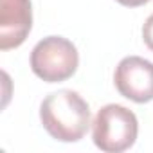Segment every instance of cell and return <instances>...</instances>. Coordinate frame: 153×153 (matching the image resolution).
<instances>
[{
	"label": "cell",
	"mask_w": 153,
	"mask_h": 153,
	"mask_svg": "<svg viewBox=\"0 0 153 153\" xmlns=\"http://www.w3.org/2000/svg\"><path fill=\"white\" fill-rule=\"evenodd\" d=\"M78 65V49L63 36H47L40 40L31 52L33 72L47 83H59L72 78Z\"/></svg>",
	"instance_id": "obj_3"
},
{
	"label": "cell",
	"mask_w": 153,
	"mask_h": 153,
	"mask_svg": "<svg viewBox=\"0 0 153 153\" xmlns=\"http://www.w3.org/2000/svg\"><path fill=\"white\" fill-rule=\"evenodd\" d=\"M33 27L31 0H2L0 9V49L20 47Z\"/></svg>",
	"instance_id": "obj_5"
},
{
	"label": "cell",
	"mask_w": 153,
	"mask_h": 153,
	"mask_svg": "<svg viewBox=\"0 0 153 153\" xmlns=\"http://www.w3.org/2000/svg\"><path fill=\"white\" fill-rule=\"evenodd\" d=\"M121 6H126V7H139V6H144L148 4L149 0H117Z\"/></svg>",
	"instance_id": "obj_7"
},
{
	"label": "cell",
	"mask_w": 153,
	"mask_h": 153,
	"mask_svg": "<svg viewBox=\"0 0 153 153\" xmlns=\"http://www.w3.org/2000/svg\"><path fill=\"white\" fill-rule=\"evenodd\" d=\"M92 128L94 144L106 153H121L130 149L139 133V123L131 110L123 105H106L103 106Z\"/></svg>",
	"instance_id": "obj_2"
},
{
	"label": "cell",
	"mask_w": 153,
	"mask_h": 153,
	"mask_svg": "<svg viewBox=\"0 0 153 153\" xmlns=\"http://www.w3.org/2000/svg\"><path fill=\"white\" fill-rule=\"evenodd\" d=\"M40 119L51 137L61 142H78L90 126L88 103L74 90L49 94L40 106Z\"/></svg>",
	"instance_id": "obj_1"
},
{
	"label": "cell",
	"mask_w": 153,
	"mask_h": 153,
	"mask_svg": "<svg viewBox=\"0 0 153 153\" xmlns=\"http://www.w3.org/2000/svg\"><path fill=\"white\" fill-rule=\"evenodd\" d=\"M114 83L119 94L133 103L153 99V63L140 56H126L119 61Z\"/></svg>",
	"instance_id": "obj_4"
},
{
	"label": "cell",
	"mask_w": 153,
	"mask_h": 153,
	"mask_svg": "<svg viewBox=\"0 0 153 153\" xmlns=\"http://www.w3.org/2000/svg\"><path fill=\"white\" fill-rule=\"evenodd\" d=\"M142 38H144V43L148 45V49L153 51V15H149L142 25Z\"/></svg>",
	"instance_id": "obj_6"
}]
</instances>
